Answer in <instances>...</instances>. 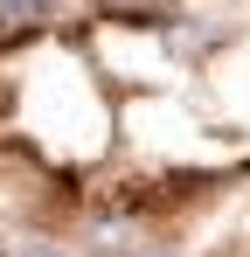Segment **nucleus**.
<instances>
[{"instance_id":"1","label":"nucleus","mask_w":250,"mask_h":257,"mask_svg":"<svg viewBox=\"0 0 250 257\" xmlns=\"http://www.w3.org/2000/svg\"><path fill=\"white\" fill-rule=\"evenodd\" d=\"M250 188V0H0V209L174 229Z\"/></svg>"},{"instance_id":"2","label":"nucleus","mask_w":250,"mask_h":257,"mask_svg":"<svg viewBox=\"0 0 250 257\" xmlns=\"http://www.w3.org/2000/svg\"><path fill=\"white\" fill-rule=\"evenodd\" d=\"M195 257H250V188L195 222Z\"/></svg>"}]
</instances>
